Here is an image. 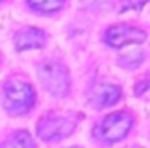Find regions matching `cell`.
<instances>
[{"mask_svg":"<svg viewBox=\"0 0 150 148\" xmlns=\"http://www.w3.org/2000/svg\"><path fill=\"white\" fill-rule=\"evenodd\" d=\"M0 148H35L33 145V140L30 138V134L28 132H16V134H12L9 140H5Z\"/></svg>","mask_w":150,"mask_h":148,"instance_id":"ba28073f","label":"cell"},{"mask_svg":"<svg viewBox=\"0 0 150 148\" xmlns=\"http://www.w3.org/2000/svg\"><path fill=\"white\" fill-rule=\"evenodd\" d=\"M149 0H122L120 11H140Z\"/></svg>","mask_w":150,"mask_h":148,"instance_id":"8fae6325","label":"cell"},{"mask_svg":"<svg viewBox=\"0 0 150 148\" xmlns=\"http://www.w3.org/2000/svg\"><path fill=\"white\" fill-rule=\"evenodd\" d=\"M28 4L40 12H54L63 7L65 0H28Z\"/></svg>","mask_w":150,"mask_h":148,"instance_id":"9c48e42d","label":"cell"},{"mask_svg":"<svg viewBox=\"0 0 150 148\" xmlns=\"http://www.w3.org/2000/svg\"><path fill=\"white\" fill-rule=\"evenodd\" d=\"M120 98V89L113 84H96L93 89H91V103L94 106H100V108H105V106H110L115 105Z\"/></svg>","mask_w":150,"mask_h":148,"instance_id":"8992f818","label":"cell"},{"mask_svg":"<svg viewBox=\"0 0 150 148\" xmlns=\"http://www.w3.org/2000/svg\"><path fill=\"white\" fill-rule=\"evenodd\" d=\"M131 148H138V147H131Z\"/></svg>","mask_w":150,"mask_h":148,"instance_id":"5bb4252c","label":"cell"},{"mask_svg":"<svg viewBox=\"0 0 150 148\" xmlns=\"http://www.w3.org/2000/svg\"><path fill=\"white\" fill-rule=\"evenodd\" d=\"M134 92L138 96H149L150 94V77H147L145 80H142L136 87H134Z\"/></svg>","mask_w":150,"mask_h":148,"instance_id":"7c38bea8","label":"cell"},{"mask_svg":"<svg viewBox=\"0 0 150 148\" xmlns=\"http://www.w3.org/2000/svg\"><path fill=\"white\" fill-rule=\"evenodd\" d=\"M133 125V117L129 113L119 111L103 118V122L94 129V136L103 143H115L122 140Z\"/></svg>","mask_w":150,"mask_h":148,"instance_id":"6da1fadb","label":"cell"},{"mask_svg":"<svg viewBox=\"0 0 150 148\" xmlns=\"http://www.w3.org/2000/svg\"><path fill=\"white\" fill-rule=\"evenodd\" d=\"M145 33L138 28L127 26V25H117L112 26L110 30H107L105 40L108 45L112 47H122V45H129V44H142L145 40Z\"/></svg>","mask_w":150,"mask_h":148,"instance_id":"5b68a950","label":"cell"},{"mask_svg":"<svg viewBox=\"0 0 150 148\" xmlns=\"http://www.w3.org/2000/svg\"><path fill=\"white\" fill-rule=\"evenodd\" d=\"M38 78L52 96H65L68 92L70 77L59 63H44L38 70Z\"/></svg>","mask_w":150,"mask_h":148,"instance_id":"7a4b0ae2","label":"cell"},{"mask_svg":"<svg viewBox=\"0 0 150 148\" xmlns=\"http://www.w3.org/2000/svg\"><path fill=\"white\" fill-rule=\"evenodd\" d=\"M142 61H143V52L133 51V52L126 54V56L120 59V65H124V66H136V65H140Z\"/></svg>","mask_w":150,"mask_h":148,"instance_id":"30bf717a","label":"cell"},{"mask_svg":"<svg viewBox=\"0 0 150 148\" xmlns=\"http://www.w3.org/2000/svg\"><path fill=\"white\" fill-rule=\"evenodd\" d=\"M47 40V35L38 28H26L16 35V49L26 51V49H37L42 47Z\"/></svg>","mask_w":150,"mask_h":148,"instance_id":"52a82bcc","label":"cell"},{"mask_svg":"<svg viewBox=\"0 0 150 148\" xmlns=\"http://www.w3.org/2000/svg\"><path fill=\"white\" fill-rule=\"evenodd\" d=\"M4 96H5V106L12 111L30 110L35 101V92H33L32 85L26 82H21V80L9 82L5 85Z\"/></svg>","mask_w":150,"mask_h":148,"instance_id":"3957f363","label":"cell"},{"mask_svg":"<svg viewBox=\"0 0 150 148\" xmlns=\"http://www.w3.org/2000/svg\"><path fill=\"white\" fill-rule=\"evenodd\" d=\"M70 148H79V147H70Z\"/></svg>","mask_w":150,"mask_h":148,"instance_id":"4fadbf2b","label":"cell"},{"mask_svg":"<svg viewBox=\"0 0 150 148\" xmlns=\"http://www.w3.org/2000/svg\"><path fill=\"white\" fill-rule=\"evenodd\" d=\"M75 129V124L72 120L65 118V117H44L38 122L37 132L38 136L45 141H52V140H61L67 138L68 134H72Z\"/></svg>","mask_w":150,"mask_h":148,"instance_id":"277c9868","label":"cell"}]
</instances>
